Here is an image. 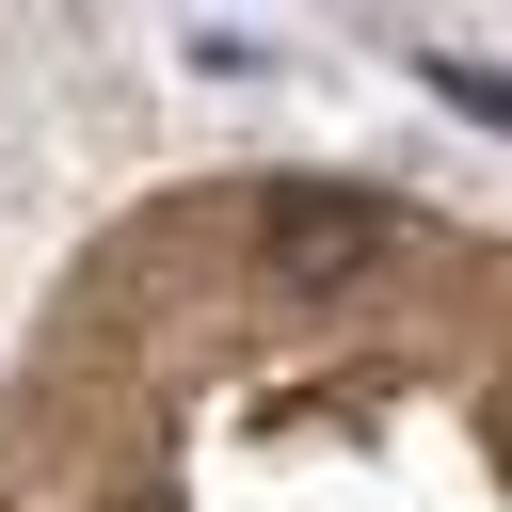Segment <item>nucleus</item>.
<instances>
[{"mask_svg":"<svg viewBox=\"0 0 512 512\" xmlns=\"http://www.w3.org/2000/svg\"><path fill=\"white\" fill-rule=\"evenodd\" d=\"M256 256H272L288 288H352L368 256H400V208L352 192V176H272V192H256Z\"/></svg>","mask_w":512,"mask_h":512,"instance_id":"nucleus-1","label":"nucleus"},{"mask_svg":"<svg viewBox=\"0 0 512 512\" xmlns=\"http://www.w3.org/2000/svg\"><path fill=\"white\" fill-rule=\"evenodd\" d=\"M416 80H432V96H448V112H480V128H512V80H496V64H448V48H432V64H416Z\"/></svg>","mask_w":512,"mask_h":512,"instance_id":"nucleus-2","label":"nucleus"}]
</instances>
